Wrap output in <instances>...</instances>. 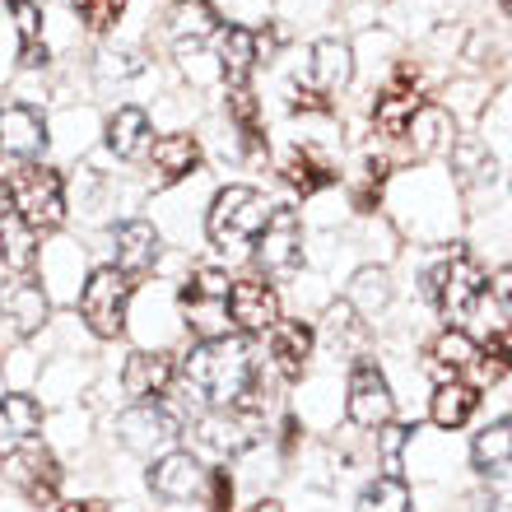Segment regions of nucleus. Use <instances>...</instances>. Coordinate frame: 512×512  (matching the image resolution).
Masks as SVG:
<instances>
[{"mask_svg": "<svg viewBox=\"0 0 512 512\" xmlns=\"http://www.w3.org/2000/svg\"><path fill=\"white\" fill-rule=\"evenodd\" d=\"M154 168H159L163 187L191 177L201 168V145H196V135H163V140H154Z\"/></svg>", "mask_w": 512, "mask_h": 512, "instance_id": "24", "label": "nucleus"}, {"mask_svg": "<svg viewBox=\"0 0 512 512\" xmlns=\"http://www.w3.org/2000/svg\"><path fill=\"white\" fill-rule=\"evenodd\" d=\"M177 378H182L187 396H196L205 410H229L247 391V382L256 378L252 350H247V340H238V336L201 340V345L182 359Z\"/></svg>", "mask_w": 512, "mask_h": 512, "instance_id": "1", "label": "nucleus"}, {"mask_svg": "<svg viewBox=\"0 0 512 512\" xmlns=\"http://www.w3.org/2000/svg\"><path fill=\"white\" fill-rule=\"evenodd\" d=\"M494 303L512 317V266H503L499 275H494Z\"/></svg>", "mask_w": 512, "mask_h": 512, "instance_id": "38", "label": "nucleus"}, {"mask_svg": "<svg viewBox=\"0 0 512 512\" xmlns=\"http://www.w3.org/2000/svg\"><path fill=\"white\" fill-rule=\"evenodd\" d=\"M205 480H210V475L201 471V461L191 457V452H163V457L149 466V489H154L159 499H173V503L196 499L205 489Z\"/></svg>", "mask_w": 512, "mask_h": 512, "instance_id": "14", "label": "nucleus"}, {"mask_svg": "<svg viewBox=\"0 0 512 512\" xmlns=\"http://www.w3.org/2000/svg\"><path fill=\"white\" fill-rule=\"evenodd\" d=\"M75 5V14H80V24L89 28V33H108V28H117V19H122L126 0H70Z\"/></svg>", "mask_w": 512, "mask_h": 512, "instance_id": "34", "label": "nucleus"}, {"mask_svg": "<svg viewBox=\"0 0 512 512\" xmlns=\"http://www.w3.org/2000/svg\"><path fill=\"white\" fill-rule=\"evenodd\" d=\"M247 512H280V503H275V499H261L256 508H247Z\"/></svg>", "mask_w": 512, "mask_h": 512, "instance_id": "41", "label": "nucleus"}, {"mask_svg": "<svg viewBox=\"0 0 512 512\" xmlns=\"http://www.w3.org/2000/svg\"><path fill=\"white\" fill-rule=\"evenodd\" d=\"M108 149L117 154V159H140L149 149V117L145 108H117L108 117Z\"/></svg>", "mask_w": 512, "mask_h": 512, "instance_id": "27", "label": "nucleus"}, {"mask_svg": "<svg viewBox=\"0 0 512 512\" xmlns=\"http://www.w3.org/2000/svg\"><path fill=\"white\" fill-rule=\"evenodd\" d=\"M229 503H233L229 471H210V512H229Z\"/></svg>", "mask_w": 512, "mask_h": 512, "instance_id": "37", "label": "nucleus"}, {"mask_svg": "<svg viewBox=\"0 0 512 512\" xmlns=\"http://www.w3.org/2000/svg\"><path fill=\"white\" fill-rule=\"evenodd\" d=\"M270 359L280 368V378L298 382L308 373V359H312V326L308 322H275L270 326Z\"/></svg>", "mask_w": 512, "mask_h": 512, "instance_id": "19", "label": "nucleus"}, {"mask_svg": "<svg viewBox=\"0 0 512 512\" xmlns=\"http://www.w3.org/2000/svg\"><path fill=\"white\" fill-rule=\"evenodd\" d=\"M499 5H503V10H508V14H512V0H499Z\"/></svg>", "mask_w": 512, "mask_h": 512, "instance_id": "42", "label": "nucleus"}, {"mask_svg": "<svg viewBox=\"0 0 512 512\" xmlns=\"http://www.w3.org/2000/svg\"><path fill=\"white\" fill-rule=\"evenodd\" d=\"M429 294L438 303V312L461 331V322H471L480 298H485V270L475 266L466 252L447 256L443 266L429 270Z\"/></svg>", "mask_w": 512, "mask_h": 512, "instance_id": "5", "label": "nucleus"}, {"mask_svg": "<svg viewBox=\"0 0 512 512\" xmlns=\"http://www.w3.org/2000/svg\"><path fill=\"white\" fill-rule=\"evenodd\" d=\"M131 275H122L117 266H98L84 280L80 294V317L89 322L98 340H117L126 331V308H131Z\"/></svg>", "mask_w": 512, "mask_h": 512, "instance_id": "4", "label": "nucleus"}, {"mask_svg": "<svg viewBox=\"0 0 512 512\" xmlns=\"http://www.w3.org/2000/svg\"><path fill=\"white\" fill-rule=\"evenodd\" d=\"M10 14L19 19V38H24V47H19V61H24L28 70L47 66V47H42V38H38V24H42L38 5H33V0H10Z\"/></svg>", "mask_w": 512, "mask_h": 512, "instance_id": "32", "label": "nucleus"}, {"mask_svg": "<svg viewBox=\"0 0 512 512\" xmlns=\"http://www.w3.org/2000/svg\"><path fill=\"white\" fill-rule=\"evenodd\" d=\"M38 433H42V405L33 396H24V391L0 396V457H14Z\"/></svg>", "mask_w": 512, "mask_h": 512, "instance_id": "16", "label": "nucleus"}, {"mask_svg": "<svg viewBox=\"0 0 512 512\" xmlns=\"http://www.w3.org/2000/svg\"><path fill=\"white\" fill-rule=\"evenodd\" d=\"M229 108H233V117H238V126H243L247 145L261 149V122H256V98H252V89H233Z\"/></svg>", "mask_w": 512, "mask_h": 512, "instance_id": "35", "label": "nucleus"}, {"mask_svg": "<svg viewBox=\"0 0 512 512\" xmlns=\"http://www.w3.org/2000/svg\"><path fill=\"white\" fill-rule=\"evenodd\" d=\"M419 112H424V98H419V89H410V84H391L387 94L378 98V108H373V122H378L382 135L401 140V135L415 126Z\"/></svg>", "mask_w": 512, "mask_h": 512, "instance_id": "23", "label": "nucleus"}, {"mask_svg": "<svg viewBox=\"0 0 512 512\" xmlns=\"http://www.w3.org/2000/svg\"><path fill=\"white\" fill-rule=\"evenodd\" d=\"M56 512H108V503H94V499H84V503H61Z\"/></svg>", "mask_w": 512, "mask_h": 512, "instance_id": "39", "label": "nucleus"}, {"mask_svg": "<svg viewBox=\"0 0 512 512\" xmlns=\"http://www.w3.org/2000/svg\"><path fill=\"white\" fill-rule=\"evenodd\" d=\"M457 163H461V173L471 177V182H494V154H485V149H475V145H461L457 149Z\"/></svg>", "mask_w": 512, "mask_h": 512, "instance_id": "36", "label": "nucleus"}, {"mask_svg": "<svg viewBox=\"0 0 512 512\" xmlns=\"http://www.w3.org/2000/svg\"><path fill=\"white\" fill-rule=\"evenodd\" d=\"M14 210L33 233H52L61 219H66V182L52 168H28L14 187Z\"/></svg>", "mask_w": 512, "mask_h": 512, "instance_id": "7", "label": "nucleus"}, {"mask_svg": "<svg viewBox=\"0 0 512 512\" xmlns=\"http://www.w3.org/2000/svg\"><path fill=\"white\" fill-rule=\"evenodd\" d=\"M256 424H261V419H247L229 405V410H205L201 424H196V433H201V443L210 447V452L233 457V452H243V447L256 438Z\"/></svg>", "mask_w": 512, "mask_h": 512, "instance_id": "18", "label": "nucleus"}, {"mask_svg": "<svg viewBox=\"0 0 512 512\" xmlns=\"http://www.w3.org/2000/svg\"><path fill=\"white\" fill-rule=\"evenodd\" d=\"M433 364H438V373L447 378H461L466 368L480 364V345H475L466 331H457V326H447L443 336H438V345H433Z\"/></svg>", "mask_w": 512, "mask_h": 512, "instance_id": "29", "label": "nucleus"}, {"mask_svg": "<svg viewBox=\"0 0 512 512\" xmlns=\"http://www.w3.org/2000/svg\"><path fill=\"white\" fill-rule=\"evenodd\" d=\"M312 84H317V94H336V89H345L354 75V56L345 42L336 38H322V42H312V66H308Z\"/></svg>", "mask_w": 512, "mask_h": 512, "instance_id": "22", "label": "nucleus"}, {"mask_svg": "<svg viewBox=\"0 0 512 512\" xmlns=\"http://www.w3.org/2000/svg\"><path fill=\"white\" fill-rule=\"evenodd\" d=\"M270 215V201L261 196L256 187H224L210 205V243L215 247H243V243H256V233L266 224Z\"/></svg>", "mask_w": 512, "mask_h": 512, "instance_id": "3", "label": "nucleus"}, {"mask_svg": "<svg viewBox=\"0 0 512 512\" xmlns=\"http://www.w3.org/2000/svg\"><path fill=\"white\" fill-rule=\"evenodd\" d=\"M10 215H14V187L0 182V219H10Z\"/></svg>", "mask_w": 512, "mask_h": 512, "instance_id": "40", "label": "nucleus"}, {"mask_svg": "<svg viewBox=\"0 0 512 512\" xmlns=\"http://www.w3.org/2000/svg\"><path fill=\"white\" fill-rule=\"evenodd\" d=\"M256 261L266 266V275H289L303 261V219L294 205H270L266 224L256 233Z\"/></svg>", "mask_w": 512, "mask_h": 512, "instance_id": "8", "label": "nucleus"}, {"mask_svg": "<svg viewBox=\"0 0 512 512\" xmlns=\"http://www.w3.org/2000/svg\"><path fill=\"white\" fill-rule=\"evenodd\" d=\"M284 182L294 191H303V196H312V191H322L336 182V173H331V163H322L317 154H308V149H294L289 154V163H284Z\"/></svg>", "mask_w": 512, "mask_h": 512, "instance_id": "30", "label": "nucleus"}, {"mask_svg": "<svg viewBox=\"0 0 512 512\" xmlns=\"http://www.w3.org/2000/svg\"><path fill=\"white\" fill-rule=\"evenodd\" d=\"M0 266L14 275H28L38 266V233L19 219V210L10 219H0Z\"/></svg>", "mask_w": 512, "mask_h": 512, "instance_id": "28", "label": "nucleus"}, {"mask_svg": "<svg viewBox=\"0 0 512 512\" xmlns=\"http://www.w3.org/2000/svg\"><path fill=\"white\" fill-rule=\"evenodd\" d=\"M345 415L350 424L359 429H387L391 415H396V396H391L387 378H382V368L359 354L350 364V391H345Z\"/></svg>", "mask_w": 512, "mask_h": 512, "instance_id": "6", "label": "nucleus"}, {"mask_svg": "<svg viewBox=\"0 0 512 512\" xmlns=\"http://www.w3.org/2000/svg\"><path fill=\"white\" fill-rule=\"evenodd\" d=\"M168 38L182 56L201 52L210 38H219V14L210 0H177L168 10Z\"/></svg>", "mask_w": 512, "mask_h": 512, "instance_id": "15", "label": "nucleus"}, {"mask_svg": "<svg viewBox=\"0 0 512 512\" xmlns=\"http://www.w3.org/2000/svg\"><path fill=\"white\" fill-rule=\"evenodd\" d=\"M256 47H261V38L252 28H219V75L229 80V89H247L256 70Z\"/></svg>", "mask_w": 512, "mask_h": 512, "instance_id": "20", "label": "nucleus"}, {"mask_svg": "<svg viewBox=\"0 0 512 512\" xmlns=\"http://www.w3.org/2000/svg\"><path fill=\"white\" fill-rule=\"evenodd\" d=\"M0 149L14 154V159H24V163L42 159V154H47V122H42L28 103L0 108Z\"/></svg>", "mask_w": 512, "mask_h": 512, "instance_id": "13", "label": "nucleus"}, {"mask_svg": "<svg viewBox=\"0 0 512 512\" xmlns=\"http://www.w3.org/2000/svg\"><path fill=\"white\" fill-rule=\"evenodd\" d=\"M177 382L173 354L163 350H135L122 368V387L126 396H135V405H154L159 396H168V387Z\"/></svg>", "mask_w": 512, "mask_h": 512, "instance_id": "11", "label": "nucleus"}, {"mask_svg": "<svg viewBox=\"0 0 512 512\" xmlns=\"http://www.w3.org/2000/svg\"><path fill=\"white\" fill-rule=\"evenodd\" d=\"M480 373H485V378L512 373V326H499V331L480 345Z\"/></svg>", "mask_w": 512, "mask_h": 512, "instance_id": "33", "label": "nucleus"}, {"mask_svg": "<svg viewBox=\"0 0 512 512\" xmlns=\"http://www.w3.org/2000/svg\"><path fill=\"white\" fill-rule=\"evenodd\" d=\"M359 512H415V503H410V489L401 475H378L359 494Z\"/></svg>", "mask_w": 512, "mask_h": 512, "instance_id": "31", "label": "nucleus"}, {"mask_svg": "<svg viewBox=\"0 0 512 512\" xmlns=\"http://www.w3.org/2000/svg\"><path fill=\"white\" fill-rule=\"evenodd\" d=\"M112 252H117V270L135 280V275L154 270V261H159V233L145 219H126V224L112 229Z\"/></svg>", "mask_w": 512, "mask_h": 512, "instance_id": "17", "label": "nucleus"}, {"mask_svg": "<svg viewBox=\"0 0 512 512\" xmlns=\"http://www.w3.org/2000/svg\"><path fill=\"white\" fill-rule=\"evenodd\" d=\"M475 405H480V391H475L471 382L447 378V382H438V391H433L429 415L438 429H461V424L475 415Z\"/></svg>", "mask_w": 512, "mask_h": 512, "instance_id": "25", "label": "nucleus"}, {"mask_svg": "<svg viewBox=\"0 0 512 512\" xmlns=\"http://www.w3.org/2000/svg\"><path fill=\"white\" fill-rule=\"evenodd\" d=\"M117 433H122V443L131 447V452H163V447L177 443V433H182V424H177L168 410H159V405H135V410H126L122 419H117Z\"/></svg>", "mask_w": 512, "mask_h": 512, "instance_id": "12", "label": "nucleus"}, {"mask_svg": "<svg viewBox=\"0 0 512 512\" xmlns=\"http://www.w3.org/2000/svg\"><path fill=\"white\" fill-rule=\"evenodd\" d=\"M10 461V475L14 485L28 494V503H38V508H52L56 503V489H61V466H56V457L47 452V447H19Z\"/></svg>", "mask_w": 512, "mask_h": 512, "instance_id": "10", "label": "nucleus"}, {"mask_svg": "<svg viewBox=\"0 0 512 512\" xmlns=\"http://www.w3.org/2000/svg\"><path fill=\"white\" fill-rule=\"evenodd\" d=\"M0 317H10L14 331L28 336V331H38L47 322V294L28 280H0Z\"/></svg>", "mask_w": 512, "mask_h": 512, "instance_id": "21", "label": "nucleus"}, {"mask_svg": "<svg viewBox=\"0 0 512 512\" xmlns=\"http://www.w3.org/2000/svg\"><path fill=\"white\" fill-rule=\"evenodd\" d=\"M229 322L238 326V331H247V336H270V326L280 322V294H275L266 280H256V275L233 280Z\"/></svg>", "mask_w": 512, "mask_h": 512, "instance_id": "9", "label": "nucleus"}, {"mask_svg": "<svg viewBox=\"0 0 512 512\" xmlns=\"http://www.w3.org/2000/svg\"><path fill=\"white\" fill-rule=\"evenodd\" d=\"M229 289L233 280L224 275V270L205 266L196 270L187 284H182V294H177V303H182V317H187V331L201 340H224L229 336Z\"/></svg>", "mask_w": 512, "mask_h": 512, "instance_id": "2", "label": "nucleus"}, {"mask_svg": "<svg viewBox=\"0 0 512 512\" xmlns=\"http://www.w3.org/2000/svg\"><path fill=\"white\" fill-rule=\"evenodd\" d=\"M471 461L480 475H508L512 471V419H499L489 429L475 433Z\"/></svg>", "mask_w": 512, "mask_h": 512, "instance_id": "26", "label": "nucleus"}]
</instances>
